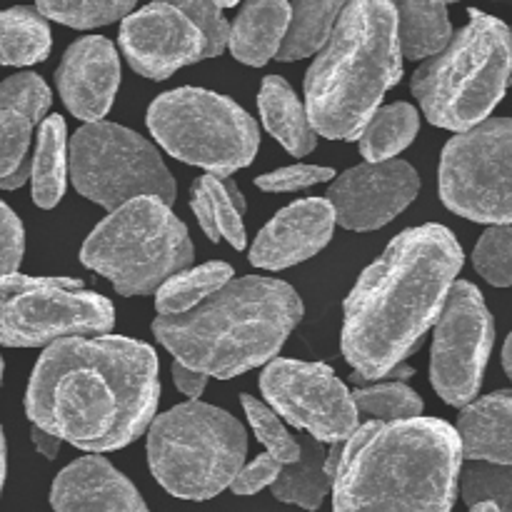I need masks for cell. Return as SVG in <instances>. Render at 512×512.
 Listing matches in <instances>:
<instances>
[{
	"label": "cell",
	"instance_id": "6da1fadb",
	"mask_svg": "<svg viewBox=\"0 0 512 512\" xmlns=\"http://www.w3.org/2000/svg\"><path fill=\"white\" fill-rule=\"evenodd\" d=\"M158 398V358L150 345L88 335L55 340L40 355L25 413L35 428L98 455L140 438L153 423Z\"/></svg>",
	"mask_w": 512,
	"mask_h": 512
},
{
	"label": "cell",
	"instance_id": "7a4b0ae2",
	"mask_svg": "<svg viewBox=\"0 0 512 512\" xmlns=\"http://www.w3.org/2000/svg\"><path fill=\"white\" fill-rule=\"evenodd\" d=\"M463 268V248L443 225H420L390 240L345 300L343 355L358 378L398 370L440 318Z\"/></svg>",
	"mask_w": 512,
	"mask_h": 512
},
{
	"label": "cell",
	"instance_id": "3957f363",
	"mask_svg": "<svg viewBox=\"0 0 512 512\" xmlns=\"http://www.w3.org/2000/svg\"><path fill=\"white\" fill-rule=\"evenodd\" d=\"M460 465L458 433L445 420H368L338 453L333 512H450Z\"/></svg>",
	"mask_w": 512,
	"mask_h": 512
},
{
	"label": "cell",
	"instance_id": "277c9868",
	"mask_svg": "<svg viewBox=\"0 0 512 512\" xmlns=\"http://www.w3.org/2000/svg\"><path fill=\"white\" fill-rule=\"evenodd\" d=\"M303 318V300L285 280H230L198 308L158 315L155 338L180 365L228 380L270 363Z\"/></svg>",
	"mask_w": 512,
	"mask_h": 512
},
{
	"label": "cell",
	"instance_id": "5b68a950",
	"mask_svg": "<svg viewBox=\"0 0 512 512\" xmlns=\"http://www.w3.org/2000/svg\"><path fill=\"white\" fill-rule=\"evenodd\" d=\"M403 75L393 0H350L305 75V110L315 133L360 138L383 95Z\"/></svg>",
	"mask_w": 512,
	"mask_h": 512
},
{
	"label": "cell",
	"instance_id": "8992f818",
	"mask_svg": "<svg viewBox=\"0 0 512 512\" xmlns=\"http://www.w3.org/2000/svg\"><path fill=\"white\" fill-rule=\"evenodd\" d=\"M512 73V35L503 20L470 10V23L413 75V93L438 128H475L503 100Z\"/></svg>",
	"mask_w": 512,
	"mask_h": 512
},
{
	"label": "cell",
	"instance_id": "52a82bcc",
	"mask_svg": "<svg viewBox=\"0 0 512 512\" xmlns=\"http://www.w3.org/2000/svg\"><path fill=\"white\" fill-rule=\"evenodd\" d=\"M190 260L188 228L168 203L150 195L110 210L80 250V263L108 278L125 298L158 293L160 285L188 268Z\"/></svg>",
	"mask_w": 512,
	"mask_h": 512
},
{
	"label": "cell",
	"instance_id": "ba28073f",
	"mask_svg": "<svg viewBox=\"0 0 512 512\" xmlns=\"http://www.w3.org/2000/svg\"><path fill=\"white\" fill-rule=\"evenodd\" d=\"M248 438L238 420L208 403H183L148 425L150 473L170 495L210 500L245 465Z\"/></svg>",
	"mask_w": 512,
	"mask_h": 512
},
{
	"label": "cell",
	"instance_id": "9c48e42d",
	"mask_svg": "<svg viewBox=\"0 0 512 512\" xmlns=\"http://www.w3.org/2000/svg\"><path fill=\"white\" fill-rule=\"evenodd\" d=\"M148 128L165 153L218 178L253 163L260 145L255 120L235 100L203 88L168 90L155 98Z\"/></svg>",
	"mask_w": 512,
	"mask_h": 512
},
{
	"label": "cell",
	"instance_id": "30bf717a",
	"mask_svg": "<svg viewBox=\"0 0 512 512\" xmlns=\"http://www.w3.org/2000/svg\"><path fill=\"white\" fill-rule=\"evenodd\" d=\"M70 175L80 195L105 210L133 198H160L173 203L175 178L150 140L123 125L88 123L70 140Z\"/></svg>",
	"mask_w": 512,
	"mask_h": 512
},
{
	"label": "cell",
	"instance_id": "8fae6325",
	"mask_svg": "<svg viewBox=\"0 0 512 512\" xmlns=\"http://www.w3.org/2000/svg\"><path fill=\"white\" fill-rule=\"evenodd\" d=\"M115 310L108 298L83 288L80 280L0 278V345L35 348L65 338L103 335L113 328Z\"/></svg>",
	"mask_w": 512,
	"mask_h": 512
},
{
	"label": "cell",
	"instance_id": "7c38bea8",
	"mask_svg": "<svg viewBox=\"0 0 512 512\" xmlns=\"http://www.w3.org/2000/svg\"><path fill=\"white\" fill-rule=\"evenodd\" d=\"M440 198L475 223H512V118L483 120L445 145Z\"/></svg>",
	"mask_w": 512,
	"mask_h": 512
},
{
	"label": "cell",
	"instance_id": "4fadbf2b",
	"mask_svg": "<svg viewBox=\"0 0 512 512\" xmlns=\"http://www.w3.org/2000/svg\"><path fill=\"white\" fill-rule=\"evenodd\" d=\"M495 325L473 283H455L438 318L430 380L445 403L463 408L478 395L493 350Z\"/></svg>",
	"mask_w": 512,
	"mask_h": 512
},
{
	"label": "cell",
	"instance_id": "5bb4252c",
	"mask_svg": "<svg viewBox=\"0 0 512 512\" xmlns=\"http://www.w3.org/2000/svg\"><path fill=\"white\" fill-rule=\"evenodd\" d=\"M265 400L318 443H345L360 425L353 395L323 363L275 358L260 378Z\"/></svg>",
	"mask_w": 512,
	"mask_h": 512
},
{
	"label": "cell",
	"instance_id": "9a60e30c",
	"mask_svg": "<svg viewBox=\"0 0 512 512\" xmlns=\"http://www.w3.org/2000/svg\"><path fill=\"white\" fill-rule=\"evenodd\" d=\"M120 48L135 73L150 80H165L185 65L218 58L205 30L170 0H153L125 15Z\"/></svg>",
	"mask_w": 512,
	"mask_h": 512
},
{
	"label": "cell",
	"instance_id": "2e32d148",
	"mask_svg": "<svg viewBox=\"0 0 512 512\" xmlns=\"http://www.w3.org/2000/svg\"><path fill=\"white\" fill-rule=\"evenodd\" d=\"M420 178L405 160L358 165L330 185L328 203L333 205L335 223L345 230H378L398 218L415 200Z\"/></svg>",
	"mask_w": 512,
	"mask_h": 512
},
{
	"label": "cell",
	"instance_id": "e0dca14e",
	"mask_svg": "<svg viewBox=\"0 0 512 512\" xmlns=\"http://www.w3.org/2000/svg\"><path fill=\"white\" fill-rule=\"evenodd\" d=\"M120 83L115 45L103 35H85L65 50L55 73V85L75 118L98 123L108 115Z\"/></svg>",
	"mask_w": 512,
	"mask_h": 512
},
{
	"label": "cell",
	"instance_id": "ac0fdd59",
	"mask_svg": "<svg viewBox=\"0 0 512 512\" xmlns=\"http://www.w3.org/2000/svg\"><path fill=\"white\" fill-rule=\"evenodd\" d=\"M335 213L328 198H305L280 210L258 233L250 263L265 270H285L318 255L330 243Z\"/></svg>",
	"mask_w": 512,
	"mask_h": 512
},
{
	"label": "cell",
	"instance_id": "d6986e66",
	"mask_svg": "<svg viewBox=\"0 0 512 512\" xmlns=\"http://www.w3.org/2000/svg\"><path fill=\"white\" fill-rule=\"evenodd\" d=\"M48 108L50 88L40 75L18 73L0 83V188H20L30 178V135Z\"/></svg>",
	"mask_w": 512,
	"mask_h": 512
},
{
	"label": "cell",
	"instance_id": "ffe728a7",
	"mask_svg": "<svg viewBox=\"0 0 512 512\" xmlns=\"http://www.w3.org/2000/svg\"><path fill=\"white\" fill-rule=\"evenodd\" d=\"M55 512H150L135 485L100 455L63 468L50 490Z\"/></svg>",
	"mask_w": 512,
	"mask_h": 512
},
{
	"label": "cell",
	"instance_id": "44dd1931",
	"mask_svg": "<svg viewBox=\"0 0 512 512\" xmlns=\"http://www.w3.org/2000/svg\"><path fill=\"white\" fill-rule=\"evenodd\" d=\"M463 458L512 465V393L485 395L465 405L455 428Z\"/></svg>",
	"mask_w": 512,
	"mask_h": 512
},
{
	"label": "cell",
	"instance_id": "7402d4cb",
	"mask_svg": "<svg viewBox=\"0 0 512 512\" xmlns=\"http://www.w3.org/2000/svg\"><path fill=\"white\" fill-rule=\"evenodd\" d=\"M288 0H248L230 25L228 48L235 60L245 65H260L275 58L290 28Z\"/></svg>",
	"mask_w": 512,
	"mask_h": 512
},
{
	"label": "cell",
	"instance_id": "603a6c76",
	"mask_svg": "<svg viewBox=\"0 0 512 512\" xmlns=\"http://www.w3.org/2000/svg\"><path fill=\"white\" fill-rule=\"evenodd\" d=\"M340 448L325 450L323 443L305 435L300 438V458L295 463L283 465L278 480L270 488L280 503L298 505L303 510H318L325 495L333 490L335 465H338Z\"/></svg>",
	"mask_w": 512,
	"mask_h": 512
},
{
	"label": "cell",
	"instance_id": "cb8c5ba5",
	"mask_svg": "<svg viewBox=\"0 0 512 512\" xmlns=\"http://www.w3.org/2000/svg\"><path fill=\"white\" fill-rule=\"evenodd\" d=\"M190 205L198 218L200 228L208 235V240H228L235 250H243L248 243L243 225L245 198L228 178L205 173L198 178L190 190Z\"/></svg>",
	"mask_w": 512,
	"mask_h": 512
},
{
	"label": "cell",
	"instance_id": "d4e9b609",
	"mask_svg": "<svg viewBox=\"0 0 512 512\" xmlns=\"http://www.w3.org/2000/svg\"><path fill=\"white\" fill-rule=\"evenodd\" d=\"M258 110L265 130L288 150L290 155H308L315 150L318 133L313 130L308 110L300 103L298 95L280 75H268L260 85Z\"/></svg>",
	"mask_w": 512,
	"mask_h": 512
},
{
	"label": "cell",
	"instance_id": "484cf974",
	"mask_svg": "<svg viewBox=\"0 0 512 512\" xmlns=\"http://www.w3.org/2000/svg\"><path fill=\"white\" fill-rule=\"evenodd\" d=\"M393 3L403 58H433L453 40V25L443 0H393Z\"/></svg>",
	"mask_w": 512,
	"mask_h": 512
},
{
	"label": "cell",
	"instance_id": "4316f807",
	"mask_svg": "<svg viewBox=\"0 0 512 512\" xmlns=\"http://www.w3.org/2000/svg\"><path fill=\"white\" fill-rule=\"evenodd\" d=\"M65 170H68V133L60 115H50L38 130V150L30 160L33 200L43 210L58 205L65 193Z\"/></svg>",
	"mask_w": 512,
	"mask_h": 512
},
{
	"label": "cell",
	"instance_id": "83f0119b",
	"mask_svg": "<svg viewBox=\"0 0 512 512\" xmlns=\"http://www.w3.org/2000/svg\"><path fill=\"white\" fill-rule=\"evenodd\" d=\"M348 3L350 0H293L288 35L275 58L303 60L320 53Z\"/></svg>",
	"mask_w": 512,
	"mask_h": 512
},
{
	"label": "cell",
	"instance_id": "f1b7e54d",
	"mask_svg": "<svg viewBox=\"0 0 512 512\" xmlns=\"http://www.w3.org/2000/svg\"><path fill=\"white\" fill-rule=\"evenodd\" d=\"M50 53V25L38 10H0V65H35Z\"/></svg>",
	"mask_w": 512,
	"mask_h": 512
},
{
	"label": "cell",
	"instance_id": "f546056e",
	"mask_svg": "<svg viewBox=\"0 0 512 512\" xmlns=\"http://www.w3.org/2000/svg\"><path fill=\"white\" fill-rule=\"evenodd\" d=\"M233 280V268L223 260L198 265V268H185L180 273L170 275L155 293V308L160 315H183L188 310L198 308L203 300L218 293L223 285Z\"/></svg>",
	"mask_w": 512,
	"mask_h": 512
},
{
	"label": "cell",
	"instance_id": "4dcf8cb0",
	"mask_svg": "<svg viewBox=\"0 0 512 512\" xmlns=\"http://www.w3.org/2000/svg\"><path fill=\"white\" fill-rule=\"evenodd\" d=\"M420 128L418 110L408 103H390L383 105L373 113L368 125L360 133V153L370 163H383L393 160L395 155L403 153L415 140Z\"/></svg>",
	"mask_w": 512,
	"mask_h": 512
},
{
	"label": "cell",
	"instance_id": "1f68e13d",
	"mask_svg": "<svg viewBox=\"0 0 512 512\" xmlns=\"http://www.w3.org/2000/svg\"><path fill=\"white\" fill-rule=\"evenodd\" d=\"M353 403L358 415L378 423H398L423 415V398L405 383H383L353 390Z\"/></svg>",
	"mask_w": 512,
	"mask_h": 512
},
{
	"label": "cell",
	"instance_id": "d6a6232c",
	"mask_svg": "<svg viewBox=\"0 0 512 512\" xmlns=\"http://www.w3.org/2000/svg\"><path fill=\"white\" fill-rule=\"evenodd\" d=\"M138 0H35L43 18L58 20L70 28L88 30L130 15Z\"/></svg>",
	"mask_w": 512,
	"mask_h": 512
},
{
	"label": "cell",
	"instance_id": "836d02e7",
	"mask_svg": "<svg viewBox=\"0 0 512 512\" xmlns=\"http://www.w3.org/2000/svg\"><path fill=\"white\" fill-rule=\"evenodd\" d=\"M458 483L463 485V500L470 508L493 503L498 512H512V465L470 460Z\"/></svg>",
	"mask_w": 512,
	"mask_h": 512
},
{
	"label": "cell",
	"instance_id": "e575fe53",
	"mask_svg": "<svg viewBox=\"0 0 512 512\" xmlns=\"http://www.w3.org/2000/svg\"><path fill=\"white\" fill-rule=\"evenodd\" d=\"M240 403H243L245 415H248L250 428L255 430V438L265 445V450H268L278 463H295V460L300 458V438L290 435V430L280 423L278 415H275L268 405L255 400L253 395H240Z\"/></svg>",
	"mask_w": 512,
	"mask_h": 512
},
{
	"label": "cell",
	"instance_id": "d590c367",
	"mask_svg": "<svg viewBox=\"0 0 512 512\" xmlns=\"http://www.w3.org/2000/svg\"><path fill=\"white\" fill-rule=\"evenodd\" d=\"M475 270L498 288H512V228L493 225L480 235L473 253Z\"/></svg>",
	"mask_w": 512,
	"mask_h": 512
},
{
	"label": "cell",
	"instance_id": "8d00e7d4",
	"mask_svg": "<svg viewBox=\"0 0 512 512\" xmlns=\"http://www.w3.org/2000/svg\"><path fill=\"white\" fill-rule=\"evenodd\" d=\"M335 178V170L323 165H285V168L255 178V185L265 193H295V190L313 188Z\"/></svg>",
	"mask_w": 512,
	"mask_h": 512
},
{
	"label": "cell",
	"instance_id": "74e56055",
	"mask_svg": "<svg viewBox=\"0 0 512 512\" xmlns=\"http://www.w3.org/2000/svg\"><path fill=\"white\" fill-rule=\"evenodd\" d=\"M178 8H183L200 28L208 35L210 45H213L215 53H223L228 48V35H230V23L225 20L223 10L218 8L215 0H170Z\"/></svg>",
	"mask_w": 512,
	"mask_h": 512
},
{
	"label": "cell",
	"instance_id": "f35d334b",
	"mask_svg": "<svg viewBox=\"0 0 512 512\" xmlns=\"http://www.w3.org/2000/svg\"><path fill=\"white\" fill-rule=\"evenodd\" d=\"M25 233L20 218L0 200V278L13 275L23 260Z\"/></svg>",
	"mask_w": 512,
	"mask_h": 512
},
{
	"label": "cell",
	"instance_id": "ab89813d",
	"mask_svg": "<svg viewBox=\"0 0 512 512\" xmlns=\"http://www.w3.org/2000/svg\"><path fill=\"white\" fill-rule=\"evenodd\" d=\"M280 470H283V463H278L270 453H263L260 458H255L253 463L240 468V473L235 475L233 483H230V490H233L235 495H255L260 493V490L270 488V485L278 480Z\"/></svg>",
	"mask_w": 512,
	"mask_h": 512
},
{
	"label": "cell",
	"instance_id": "60d3db41",
	"mask_svg": "<svg viewBox=\"0 0 512 512\" xmlns=\"http://www.w3.org/2000/svg\"><path fill=\"white\" fill-rule=\"evenodd\" d=\"M173 380H175V385H178L180 393L188 395V398H193V400H198L200 395H203L205 385H208V375L198 373V370L185 368V365H180V363H175Z\"/></svg>",
	"mask_w": 512,
	"mask_h": 512
},
{
	"label": "cell",
	"instance_id": "b9f144b4",
	"mask_svg": "<svg viewBox=\"0 0 512 512\" xmlns=\"http://www.w3.org/2000/svg\"><path fill=\"white\" fill-rule=\"evenodd\" d=\"M30 440H33L35 450H38V453L43 455V458H48V460L58 458V453H60V440L55 438V435L45 433V430L35 428V425H33V430H30Z\"/></svg>",
	"mask_w": 512,
	"mask_h": 512
},
{
	"label": "cell",
	"instance_id": "7bdbcfd3",
	"mask_svg": "<svg viewBox=\"0 0 512 512\" xmlns=\"http://www.w3.org/2000/svg\"><path fill=\"white\" fill-rule=\"evenodd\" d=\"M503 368L508 373V378L512 380V335L505 340V348H503Z\"/></svg>",
	"mask_w": 512,
	"mask_h": 512
},
{
	"label": "cell",
	"instance_id": "ee69618b",
	"mask_svg": "<svg viewBox=\"0 0 512 512\" xmlns=\"http://www.w3.org/2000/svg\"><path fill=\"white\" fill-rule=\"evenodd\" d=\"M5 435H3V428H0V490H3V483H5Z\"/></svg>",
	"mask_w": 512,
	"mask_h": 512
},
{
	"label": "cell",
	"instance_id": "f6af8a7d",
	"mask_svg": "<svg viewBox=\"0 0 512 512\" xmlns=\"http://www.w3.org/2000/svg\"><path fill=\"white\" fill-rule=\"evenodd\" d=\"M470 512H498V508H495L493 503H480V505H473Z\"/></svg>",
	"mask_w": 512,
	"mask_h": 512
},
{
	"label": "cell",
	"instance_id": "bcb514c9",
	"mask_svg": "<svg viewBox=\"0 0 512 512\" xmlns=\"http://www.w3.org/2000/svg\"><path fill=\"white\" fill-rule=\"evenodd\" d=\"M215 3H218V8L223 10V8H235V5H238L240 0H215Z\"/></svg>",
	"mask_w": 512,
	"mask_h": 512
},
{
	"label": "cell",
	"instance_id": "7dc6e473",
	"mask_svg": "<svg viewBox=\"0 0 512 512\" xmlns=\"http://www.w3.org/2000/svg\"><path fill=\"white\" fill-rule=\"evenodd\" d=\"M0 378H3V360H0Z\"/></svg>",
	"mask_w": 512,
	"mask_h": 512
},
{
	"label": "cell",
	"instance_id": "c3c4849f",
	"mask_svg": "<svg viewBox=\"0 0 512 512\" xmlns=\"http://www.w3.org/2000/svg\"><path fill=\"white\" fill-rule=\"evenodd\" d=\"M443 3H455V0H443Z\"/></svg>",
	"mask_w": 512,
	"mask_h": 512
}]
</instances>
